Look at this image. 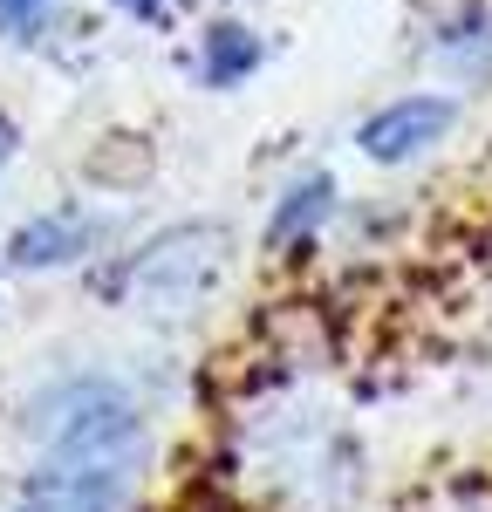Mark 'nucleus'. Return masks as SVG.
Returning <instances> with one entry per match:
<instances>
[{"instance_id":"obj_1","label":"nucleus","mask_w":492,"mask_h":512,"mask_svg":"<svg viewBox=\"0 0 492 512\" xmlns=\"http://www.w3.org/2000/svg\"><path fill=\"white\" fill-rule=\"evenodd\" d=\"M28 431L41 444V465L28 478V499L55 512H123L137 492V472L151 458L144 403L117 376H62L35 396Z\"/></svg>"},{"instance_id":"obj_2","label":"nucleus","mask_w":492,"mask_h":512,"mask_svg":"<svg viewBox=\"0 0 492 512\" xmlns=\"http://www.w3.org/2000/svg\"><path fill=\"white\" fill-rule=\"evenodd\" d=\"M212 246H219V233L178 226V233L151 239L144 253H130L103 287L110 294H144V301H185V294H199L205 280H212V260H219Z\"/></svg>"},{"instance_id":"obj_3","label":"nucleus","mask_w":492,"mask_h":512,"mask_svg":"<svg viewBox=\"0 0 492 512\" xmlns=\"http://www.w3.org/2000/svg\"><path fill=\"white\" fill-rule=\"evenodd\" d=\"M458 123V103L438 89H417V96H390L383 110H369L356 123V151L369 164H417L424 151H438Z\"/></svg>"},{"instance_id":"obj_4","label":"nucleus","mask_w":492,"mask_h":512,"mask_svg":"<svg viewBox=\"0 0 492 512\" xmlns=\"http://www.w3.org/2000/svg\"><path fill=\"white\" fill-rule=\"evenodd\" d=\"M103 246V219L89 205H48L35 219H21L7 233V267L21 274H55V267H82Z\"/></svg>"},{"instance_id":"obj_5","label":"nucleus","mask_w":492,"mask_h":512,"mask_svg":"<svg viewBox=\"0 0 492 512\" xmlns=\"http://www.w3.org/2000/svg\"><path fill=\"white\" fill-rule=\"evenodd\" d=\"M260 62H267V41L253 35L246 21H212L199 35V55H192L205 89H240V82L260 76Z\"/></svg>"},{"instance_id":"obj_6","label":"nucleus","mask_w":492,"mask_h":512,"mask_svg":"<svg viewBox=\"0 0 492 512\" xmlns=\"http://www.w3.org/2000/svg\"><path fill=\"white\" fill-rule=\"evenodd\" d=\"M335 219V178L328 171H301L281 198H274V219H267V246H308Z\"/></svg>"},{"instance_id":"obj_7","label":"nucleus","mask_w":492,"mask_h":512,"mask_svg":"<svg viewBox=\"0 0 492 512\" xmlns=\"http://www.w3.org/2000/svg\"><path fill=\"white\" fill-rule=\"evenodd\" d=\"M431 48L445 55L458 76H492V7L486 0L451 7L445 21H438V41H431Z\"/></svg>"},{"instance_id":"obj_8","label":"nucleus","mask_w":492,"mask_h":512,"mask_svg":"<svg viewBox=\"0 0 492 512\" xmlns=\"http://www.w3.org/2000/svg\"><path fill=\"white\" fill-rule=\"evenodd\" d=\"M62 0H0V41H41Z\"/></svg>"},{"instance_id":"obj_9","label":"nucleus","mask_w":492,"mask_h":512,"mask_svg":"<svg viewBox=\"0 0 492 512\" xmlns=\"http://www.w3.org/2000/svg\"><path fill=\"white\" fill-rule=\"evenodd\" d=\"M110 7H117V14H130V21H151V28H158V21H171L185 0H110Z\"/></svg>"},{"instance_id":"obj_10","label":"nucleus","mask_w":492,"mask_h":512,"mask_svg":"<svg viewBox=\"0 0 492 512\" xmlns=\"http://www.w3.org/2000/svg\"><path fill=\"white\" fill-rule=\"evenodd\" d=\"M21 158V130H14V117L0 110V178H7V164Z\"/></svg>"},{"instance_id":"obj_11","label":"nucleus","mask_w":492,"mask_h":512,"mask_svg":"<svg viewBox=\"0 0 492 512\" xmlns=\"http://www.w3.org/2000/svg\"><path fill=\"white\" fill-rule=\"evenodd\" d=\"M14 512H55V506H41V499H21V506H14Z\"/></svg>"}]
</instances>
